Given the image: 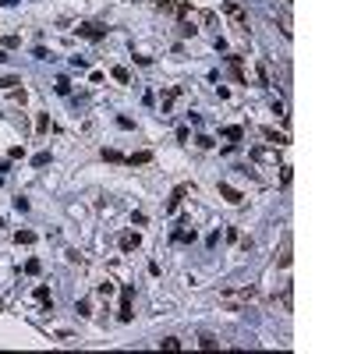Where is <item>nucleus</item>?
I'll list each match as a JSON object with an SVG mask.
<instances>
[{"mask_svg":"<svg viewBox=\"0 0 354 354\" xmlns=\"http://www.w3.org/2000/svg\"><path fill=\"white\" fill-rule=\"evenodd\" d=\"M149 159H152V152H149V149H142V152H131V156H128V163H131V167H142V163H149Z\"/></svg>","mask_w":354,"mask_h":354,"instance_id":"obj_7","label":"nucleus"},{"mask_svg":"<svg viewBox=\"0 0 354 354\" xmlns=\"http://www.w3.org/2000/svg\"><path fill=\"white\" fill-rule=\"evenodd\" d=\"M216 344H220V340H216L212 333H202V337H199V347H206V351H212Z\"/></svg>","mask_w":354,"mask_h":354,"instance_id":"obj_9","label":"nucleus"},{"mask_svg":"<svg viewBox=\"0 0 354 354\" xmlns=\"http://www.w3.org/2000/svg\"><path fill=\"white\" fill-rule=\"evenodd\" d=\"M139 244H142L139 234H131V230H128V234H121V248H124V252H131V248H139Z\"/></svg>","mask_w":354,"mask_h":354,"instance_id":"obj_5","label":"nucleus"},{"mask_svg":"<svg viewBox=\"0 0 354 354\" xmlns=\"http://www.w3.org/2000/svg\"><path fill=\"white\" fill-rule=\"evenodd\" d=\"M57 92H61V96H68V92H71V85H68V78H61V81H57Z\"/></svg>","mask_w":354,"mask_h":354,"instance_id":"obj_23","label":"nucleus"},{"mask_svg":"<svg viewBox=\"0 0 354 354\" xmlns=\"http://www.w3.org/2000/svg\"><path fill=\"white\" fill-rule=\"evenodd\" d=\"M131 294H135V290H131V287H124V301H121V322H131V315H135V312H131Z\"/></svg>","mask_w":354,"mask_h":354,"instance_id":"obj_4","label":"nucleus"},{"mask_svg":"<svg viewBox=\"0 0 354 354\" xmlns=\"http://www.w3.org/2000/svg\"><path fill=\"white\" fill-rule=\"evenodd\" d=\"M78 36H81V39H103V36H106V25L85 21V25H78Z\"/></svg>","mask_w":354,"mask_h":354,"instance_id":"obj_1","label":"nucleus"},{"mask_svg":"<svg viewBox=\"0 0 354 354\" xmlns=\"http://www.w3.org/2000/svg\"><path fill=\"white\" fill-rule=\"evenodd\" d=\"M223 11H227V14H230L237 25H248V14H244V7H241L237 0H227V4H223Z\"/></svg>","mask_w":354,"mask_h":354,"instance_id":"obj_2","label":"nucleus"},{"mask_svg":"<svg viewBox=\"0 0 354 354\" xmlns=\"http://www.w3.org/2000/svg\"><path fill=\"white\" fill-rule=\"evenodd\" d=\"M220 195H223V199H227L230 206H241V202H244V195H241L237 188H230V184H223V181H220Z\"/></svg>","mask_w":354,"mask_h":354,"instance_id":"obj_3","label":"nucleus"},{"mask_svg":"<svg viewBox=\"0 0 354 354\" xmlns=\"http://www.w3.org/2000/svg\"><path fill=\"white\" fill-rule=\"evenodd\" d=\"M36 301H39V305H46V308H53V297H50V287H36Z\"/></svg>","mask_w":354,"mask_h":354,"instance_id":"obj_8","label":"nucleus"},{"mask_svg":"<svg viewBox=\"0 0 354 354\" xmlns=\"http://www.w3.org/2000/svg\"><path fill=\"white\" fill-rule=\"evenodd\" d=\"M0 227H4V220H0Z\"/></svg>","mask_w":354,"mask_h":354,"instance_id":"obj_25","label":"nucleus"},{"mask_svg":"<svg viewBox=\"0 0 354 354\" xmlns=\"http://www.w3.org/2000/svg\"><path fill=\"white\" fill-rule=\"evenodd\" d=\"M280 266H283V269H287V266H290V241H287V244H283V252H280Z\"/></svg>","mask_w":354,"mask_h":354,"instance_id":"obj_16","label":"nucleus"},{"mask_svg":"<svg viewBox=\"0 0 354 354\" xmlns=\"http://www.w3.org/2000/svg\"><path fill=\"white\" fill-rule=\"evenodd\" d=\"M0 184H4V177H0Z\"/></svg>","mask_w":354,"mask_h":354,"instance_id":"obj_24","label":"nucleus"},{"mask_svg":"<svg viewBox=\"0 0 354 354\" xmlns=\"http://www.w3.org/2000/svg\"><path fill=\"white\" fill-rule=\"evenodd\" d=\"M32 163H36V167H46V163H50V152H39V156H36Z\"/></svg>","mask_w":354,"mask_h":354,"instance_id":"obj_19","label":"nucleus"},{"mask_svg":"<svg viewBox=\"0 0 354 354\" xmlns=\"http://www.w3.org/2000/svg\"><path fill=\"white\" fill-rule=\"evenodd\" d=\"M14 241H18V244H32V241H36V234H32V230H18V234H14Z\"/></svg>","mask_w":354,"mask_h":354,"instance_id":"obj_10","label":"nucleus"},{"mask_svg":"<svg viewBox=\"0 0 354 354\" xmlns=\"http://www.w3.org/2000/svg\"><path fill=\"white\" fill-rule=\"evenodd\" d=\"M184 192H188V188H174V195H170V202H167V212H177L181 199H184Z\"/></svg>","mask_w":354,"mask_h":354,"instance_id":"obj_6","label":"nucleus"},{"mask_svg":"<svg viewBox=\"0 0 354 354\" xmlns=\"http://www.w3.org/2000/svg\"><path fill=\"white\" fill-rule=\"evenodd\" d=\"M159 347H163V351H177L181 340H177V337H167V340H159Z\"/></svg>","mask_w":354,"mask_h":354,"instance_id":"obj_14","label":"nucleus"},{"mask_svg":"<svg viewBox=\"0 0 354 354\" xmlns=\"http://www.w3.org/2000/svg\"><path fill=\"white\" fill-rule=\"evenodd\" d=\"M262 135H266V139L273 142V145H287V139H283V135H277L273 128H262Z\"/></svg>","mask_w":354,"mask_h":354,"instance_id":"obj_11","label":"nucleus"},{"mask_svg":"<svg viewBox=\"0 0 354 354\" xmlns=\"http://www.w3.org/2000/svg\"><path fill=\"white\" fill-rule=\"evenodd\" d=\"M110 74H114V81H121V85H128V81H131V74H128L124 68H114Z\"/></svg>","mask_w":354,"mask_h":354,"instance_id":"obj_12","label":"nucleus"},{"mask_svg":"<svg viewBox=\"0 0 354 354\" xmlns=\"http://www.w3.org/2000/svg\"><path fill=\"white\" fill-rule=\"evenodd\" d=\"M39 269H43V266H39V259H29V262H25V273H32V277H36Z\"/></svg>","mask_w":354,"mask_h":354,"instance_id":"obj_18","label":"nucleus"},{"mask_svg":"<svg viewBox=\"0 0 354 354\" xmlns=\"http://www.w3.org/2000/svg\"><path fill=\"white\" fill-rule=\"evenodd\" d=\"M223 135H227V139H234V142H237V139H241V128H223Z\"/></svg>","mask_w":354,"mask_h":354,"instance_id":"obj_22","label":"nucleus"},{"mask_svg":"<svg viewBox=\"0 0 354 354\" xmlns=\"http://www.w3.org/2000/svg\"><path fill=\"white\" fill-rule=\"evenodd\" d=\"M259 78H262V85H269V64L266 61H259Z\"/></svg>","mask_w":354,"mask_h":354,"instance_id":"obj_15","label":"nucleus"},{"mask_svg":"<svg viewBox=\"0 0 354 354\" xmlns=\"http://www.w3.org/2000/svg\"><path fill=\"white\" fill-rule=\"evenodd\" d=\"M103 159H106V163H121V159H124V156H121V152H117V149H103Z\"/></svg>","mask_w":354,"mask_h":354,"instance_id":"obj_13","label":"nucleus"},{"mask_svg":"<svg viewBox=\"0 0 354 354\" xmlns=\"http://www.w3.org/2000/svg\"><path fill=\"white\" fill-rule=\"evenodd\" d=\"M156 7H159V11H174L177 4H174V0H156Z\"/></svg>","mask_w":354,"mask_h":354,"instance_id":"obj_21","label":"nucleus"},{"mask_svg":"<svg viewBox=\"0 0 354 354\" xmlns=\"http://www.w3.org/2000/svg\"><path fill=\"white\" fill-rule=\"evenodd\" d=\"M14 85H18V78H0V89H7V92H11Z\"/></svg>","mask_w":354,"mask_h":354,"instance_id":"obj_20","label":"nucleus"},{"mask_svg":"<svg viewBox=\"0 0 354 354\" xmlns=\"http://www.w3.org/2000/svg\"><path fill=\"white\" fill-rule=\"evenodd\" d=\"M199 18H202V25H206V29H212V25H216V14H212V11H202Z\"/></svg>","mask_w":354,"mask_h":354,"instance_id":"obj_17","label":"nucleus"}]
</instances>
